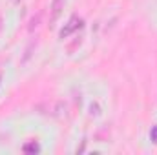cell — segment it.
<instances>
[{
	"mask_svg": "<svg viewBox=\"0 0 157 155\" xmlns=\"http://www.w3.org/2000/svg\"><path fill=\"white\" fill-rule=\"evenodd\" d=\"M78 28H82V18H78V17H71V18L68 20V24L60 29L59 37H60V39H66V37H70L73 31H77Z\"/></svg>",
	"mask_w": 157,
	"mask_h": 155,
	"instance_id": "1",
	"label": "cell"
},
{
	"mask_svg": "<svg viewBox=\"0 0 157 155\" xmlns=\"http://www.w3.org/2000/svg\"><path fill=\"white\" fill-rule=\"evenodd\" d=\"M64 4H66V0H53L51 2V22H55L60 17V13L64 9Z\"/></svg>",
	"mask_w": 157,
	"mask_h": 155,
	"instance_id": "2",
	"label": "cell"
},
{
	"mask_svg": "<svg viewBox=\"0 0 157 155\" xmlns=\"http://www.w3.org/2000/svg\"><path fill=\"white\" fill-rule=\"evenodd\" d=\"M22 152H24V153H39V152H40V146H39V142H35V141H31V142H28V144H24V148H22Z\"/></svg>",
	"mask_w": 157,
	"mask_h": 155,
	"instance_id": "3",
	"label": "cell"
},
{
	"mask_svg": "<svg viewBox=\"0 0 157 155\" xmlns=\"http://www.w3.org/2000/svg\"><path fill=\"white\" fill-rule=\"evenodd\" d=\"M150 137H152V141H154V142H157V124L152 128V131H150Z\"/></svg>",
	"mask_w": 157,
	"mask_h": 155,
	"instance_id": "4",
	"label": "cell"
}]
</instances>
